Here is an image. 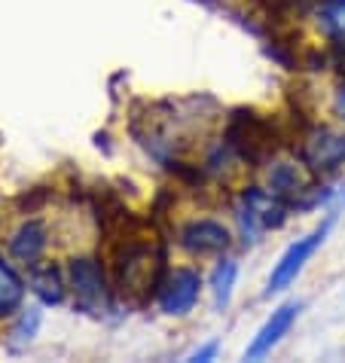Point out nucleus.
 I'll list each match as a JSON object with an SVG mask.
<instances>
[{
	"instance_id": "obj_3",
	"label": "nucleus",
	"mask_w": 345,
	"mask_h": 363,
	"mask_svg": "<svg viewBox=\"0 0 345 363\" xmlns=\"http://www.w3.org/2000/svg\"><path fill=\"white\" fill-rule=\"evenodd\" d=\"M65 275H67V294L74 296L77 308L89 311V315H101L110 306V281L98 257L67 259Z\"/></svg>"
},
{
	"instance_id": "obj_6",
	"label": "nucleus",
	"mask_w": 345,
	"mask_h": 363,
	"mask_svg": "<svg viewBox=\"0 0 345 363\" xmlns=\"http://www.w3.org/2000/svg\"><path fill=\"white\" fill-rule=\"evenodd\" d=\"M266 189L275 199H281L284 205H300V208H312V196H314V186H312V174L309 168L293 159H278L272 162V168L266 171Z\"/></svg>"
},
{
	"instance_id": "obj_12",
	"label": "nucleus",
	"mask_w": 345,
	"mask_h": 363,
	"mask_svg": "<svg viewBox=\"0 0 345 363\" xmlns=\"http://www.w3.org/2000/svg\"><path fill=\"white\" fill-rule=\"evenodd\" d=\"M25 278L0 257V318H9L16 311H22V302H25Z\"/></svg>"
},
{
	"instance_id": "obj_18",
	"label": "nucleus",
	"mask_w": 345,
	"mask_h": 363,
	"mask_svg": "<svg viewBox=\"0 0 345 363\" xmlns=\"http://www.w3.org/2000/svg\"><path fill=\"white\" fill-rule=\"evenodd\" d=\"M333 110H336V116H339V123L345 125V83L336 89V98H333Z\"/></svg>"
},
{
	"instance_id": "obj_14",
	"label": "nucleus",
	"mask_w": 345,
	"mask_h": 363,
	"mask_svg": "<svg viewBox=\"0 0 345 363\" xmlns=\"http://www.w3.org/2000/svg\"><path fill=\"white\" fill-rule=\"evenodd\" d=\"M40 320H43L40 308H22V318H18V324H16V336L31 342L37 336V330H40Z\"/></svg>"
},
{
	"instance_id": "obj_10",
	"label": "nucleus",
	"mask_w": 345,
	"mask_h": 363,
	"mask_svg": "<svg viewBox=\"0 0 345 363\" xmlns=\"http://www.w3.org/2000/svg\"><path fill=\"white\" fill-rule=\"evenodd\" d=\"M28 284H31V290L46 306H62L67 296V275L55 263H43L40 259V263L28 266Z\"/></svg>"
},
{
	"instance_id": "obj_16",
	"label": "nucleus",
	"mask_w": 345,
	"mask_h": 363,
	"mask_svg": "<svg viewBox=\"0 0 345 363\" xmlns=\"http://www.w3.org/2000/svg\"><path fill=\"white\" fill-rule=\"evenodd\" d=\"M217 354H220V342H208V345H202V348L192 351L190 360L192 363H199V360H217Z\"/></svg>"
},
{
	"instance_id": "obj_2",
	"label": "nucleus",
	"mask_w": 345,
	"mask_h": 363,
	"mask_svg": "<svg viewBox=\"0 0 345 363\" xmlns=\"http://www.w3.org/2000/svg\"><path fill=\"white\" fill-rule=\"evenodd\" d=\"M284 220H288V205L272 196L269 189L251 186L236 201V223H239V235L245 238V245H257L263 238V232L281 229Z\"/></svg>"
},
{
	"instance_id": "obj_13",
	"label": "nucleus",
	"mask_w": 345,
	"mask_h": 363,
	"mask_svg": "<svg viewBox=\"0 0 345 363\" xmlns=\"http://www.w3.org/2000/svg\"><path fill=\"white\" fill-rule=\"evenodd\" d=\"M236 281H239V263L236 259H220L208 278V290L214 296V308L223 311L232 302V294H236Z\"/></svg>"
},
{
	"instance_id": "obj_5",
	"label": "nucleus",
	"mask_w": 345,
	"mask_h": 363,
	"mask_svg": "<svg viewBox=\"0 0 345 363\" xmlns=\"http://www.w3.org/2000/svg\"><path fill=\"white\" fill-rule=\"evenodd\" d=\"M202 287H205V281H202L199 269L177 266V269L168 272L165 281H159L156 306H159L162 315H168V318H184L196 308V302L202 296Z\"/></svg>"
},
{
	"instance_id": "obj_4",
	"label": "nucleus",
	"mask_w": 345,
	"mask_h": 363,
	"mask_svg": "<svg viewBox=\"0 0 345 363\" xmlns=\"http://www.w3.org/2000/svg\"><path fill=\"white\" fill-rule=\"evenodd\" d=\"M333 223H336V214L330 211V217L324 220V223H318V226H314V229L309 232V235L297 238L288 250H284L281 259H278L275 266H272V275H269V281H266V296L281 294V290H288V287L293 284V281H297V278L302 275V269H306V263H309V259H312L314 254H318L324 241H327Z\"/></svg>"
},
{
	"instance_id": "obj_17",
	"label": "nucleus",
	"mask_w": 345,
	"mask_h": 363,
	"mask_svg": "<svg viewBox=\"0 0 345 363\" xmlns=\"http://www.w3.org/2000/svg\"><path fill=\"white\" fill-rule=\"evenodd\" d=\"M330 55H333V67H336L339 74L345 77V43H333L330 46Z\"/></svg>"
},
{
	"instance_id": "obj_1",
	"label": "nucleus",
	"mask_w": 345,
	"mask_h": 363,
	"mask_svg": "<svg viewBox=\"0 0 345 363\" xmlns=\"http://www.w3.org/2000/svg\"><path fill=\"white\" fill-rule=\"evenodd\" d=\"M297 159L309 168L312 177H333L345 168V128L312 125L300 135Z\"/></svg>"
},
{
	"instance_id": "obj_9",
	"label": "nucleus",
	"mask_w": 345,
	"mask_h": 363,
	"mask_svg": "<svg viewBox=\"0 0 345 363\" xmlns=\"http://www.w3.org/2000/svg\"><path fill=\"white\" fill-rule=\"evenodd\" d=\"M46 250H49V229L43 220H25V223L9 235V254L22 266L40 263Z\"/></svg>"
},
{
	"instance_id": "obj_15",
	"label": "nucleus",
	"mask_w": 345,
	"mask_h": 363,
	"mask_svg": "<svg viewBox=\"0 0 345 363\" xmlns=\"http://www.w3.org/2000/svg\"><path fill=\"white\" fill-rule=\"evenodd\" d=\"M321 208H333V214H336V208H345V184L336 186V189H324L321 193Z\"/></svg>"
},
{
	"instance_id": "obj_11",
	"label": "nucleus",
	"mask_w": 345,
	"mask_h": 363,
	"mask_svg": "<svg viewBox=\"0 0 345 363\" xmlns=\"http://www.w3.org/2000/svg\"><path fill=\"white\" fill-rule=\"evenodd\" d=\"M312 18L330 46L345 43V0H314Z\"/></svg>"
},
{
	"instance_id": "obj_8",
	"label": "nucleus",
	"mask_w": 345,
	"mask_h": 363,
	"mask_svg": "<svg viewBox=\"0 0 345 363\" xmlns=\"http://www.w3.org/2000/svg\"><path fill=\"white\" fill-rule=\"evenodd\" d=\"M300 308H302L300 302H284V306H278L275 311H272V315L266 318V324L257 330V336H253L251 345L245 348V360H263V357H269L272 351L281 345V339L293 330V324H297Z\"/></svg>"
},
{
	"instance_id": "obj_7",
	"label": "nucleus",
	"mask_w": 345,
	"mask_h": 363,
	"mask_svg": "<svg viewBox=\"0 0 345 363\" xmlns=\"http://www.w3.org/2000/svg\"><path fill=\"white\" fill-rule=\"evenodd\" d=\"M177 245L184 247L190 257H199V259L223 257L232 247V232H229V226H223L214 217H196L180 226Z\"/></svg>"
}]
</instances>
